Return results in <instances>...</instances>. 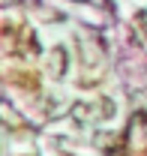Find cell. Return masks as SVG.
I'll list each match as a JSON object with an SVG mask.
<instances>
[{"instance_id": "6da1fadb", "label": "cell", "mask_w": 147, "mask_h": 156, "mask_svg": "<svg viewBox=\"0 0 147 156\" xmlns=\"http://www.w3.org/2000/svg\"><path fill=\"white\" fill-rule=\"evenodd\" d=\"M51 60H54L51 72H54V75H60V60H63V48H57V51H54V57H51Z\"/></svg>"}]
</instances>
